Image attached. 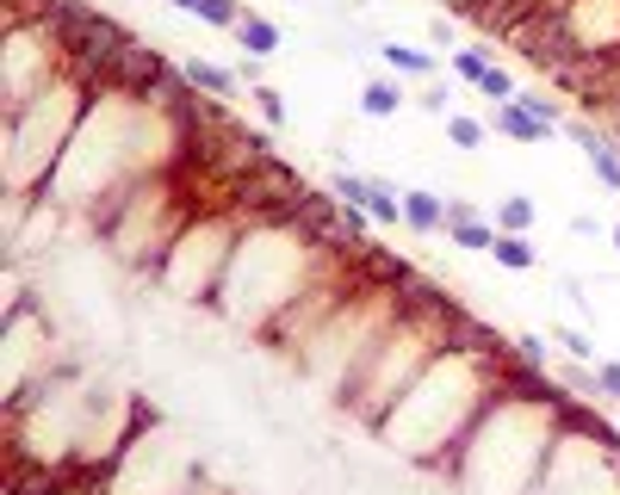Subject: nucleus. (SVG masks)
I'll list each match as a JSON object with an SVG mask.
<instances>
[{
    "instance_id": "nucleus-13",
    "label": "nucleus",
    "mask_w": 620,
    "mask_h": 495,
    "mask_svg": "<svg viewBox=\"0 0 620 495\" xmlns=\"http://www.w3.org/2000/svg\"><path fill=\"white\" fill-rule=\"evenodd\" d=\"M199 20H205V25H217V32H236L242 7H236V0H199Z\"/></svg>"
},
{
    "instance_id": "nucleus-12",
    "label": "nucleus",
    "mask_w": 620,
    "mask_h": 495,
    "mask_svg": "<svg viewBox=\"0 0 620 495\" xmlns=\"http://www.w3.org/2000/svg\"><path fill=\"white\" fill-rule=\"evenodd\" d=\"M367 186H372V180H360V173H348V168H335L330 198H342V205H367Z\"/></svg>"
},
{
    "instance_id": "nucleus-3",
    "label": "nucleus",
    "mask_w": 620,
    "mask_h": 495,
    "mask_svg": "<svg viewBox=\"0 0 620 495\" xmlns=\"http://www.w3.org/2000/svg\"><path fill=\"white\" fill-rule=\"evenodd\" d=\"M564 131H571V143H577V149L589 155V168H596L601 186H615V192H620V155L608 149V143H601V136L589 131V124H571V118H564Z\"/></svg>"
},
{
    "instance_id": "nucleus-10",
    "label": "nucleus",
    "mask_w": 620,
    "mask_h": 495,
    "mask_svg": "<svg viewBox=\"0 0 620 495\" xmlns=\"http://www.w3.org/2000/svg\"><path fill=\"white\" fill-rule=\"evenodd\" d=\"M379 57H385L397 75H434V57H428V50H409V44H379Z\"/></svg>"
},
{
    "instance_id": "nucleus-7",
    "label": "nucleus",
    "mask_w": 620,
    "mask_h": 495,
    "mask_svg": "<svg viewBox=\"0 0 620 495\" xmlns=\"http://www.w3.org/2000/svg\"><path fill=\"white\" fill-rule=\"evenodd\" d=\"M180 75L193 81L199 94H217V99H224V94H236V75H230V69H217V62H199V57H187V62H180Z\"/></svg>"
},
{
    "instance_id": "nucleus-4",
    "label": "nucleus",
    "mask_w": 620,
    "mask_h": 495,
    "mask_svg": "<svg viewBox=\"0 0 620 495\" xmlns=\"http://www.w3.org/2000/svg\"><path fill=\"white\" fill-rule=\"evenodd\" d=\"M236 44H242L254 62H261V57H279V25L261 20V13H242V20H236Z\"/></svg>"
},
{
    "instance_id": "nucleus-1",
    "label": "nucleus",
    "mask_w": 620,
    "mask_h": 495,
    "mask_svg": "<svg viewBox=\"0 0 620 495\" xmlns=\"http://www.w3.org/2000/svg\"><path fill=\"white\" fill-rule=\"evenodd\" d=\"M298 236V229H291ZM286 229H261L230 254L224 267V298H230V316H267L279 304H298V247H291Z\"/></svg>"
},
{
    "instance_id": "nucleus-2",
    "label": "nucleus",
    "mask_w": 620,
    "mask_h": 495,
    "mask_svg": "<svg viewBox=\"0 0 620 495\" xmlns=\"http://www.w3.org/2000/svg\"><path fill=\"white\" fill-rule=\"evenodd\" d=\"M446 236L460 247H472V254H490V247H497V236H490V224L478 217L472 198H446Z\"/></svg>"
},
{
    "instance_id": "nucleus-8",
    "label": "nucleus",
    "mask_w": 620,
    "mask_h": 495,
    "mask_svg": "<svg viewBox=\"0 0 620 495\" xmlns=\"http://www.w3.org/2000/svg\"><path fill=\"white\" fill-rule=\"evenodd\" d=\"M397 106H404L397 81H367V94H360V112L367 118H397Z\"/></svg>"
},
{
    "instance_id": "nucleus-20",
    "label": "nucleus",
    "mask_w": 620,
    "mask_h": 495,
    "mask_svg": "<svg viewBox=\"0 0 620 495\" xmlns=\"http://www.w3.org/2000/svg\"><path fill=\"white\" fill-rule=\"evenodd\" d=\"M446 99H453V94H446L441 81H434V87H428V94H422V99H416V106H422V112H428V118H441V112H446Z\"/></svg>"
},
{
    "instance_id": "nucleus-16",
    "label": "nucleus",
    "mask_w": 620,
    "mask_h": 495,
    "mask_svg": "<svg viewBox=\"0 0 620 495\" xmlns=\"http://www.w3.org/2000/svg\"><path fill=\"white\" fill-rule=\"evenodd\" d=\"M559 347H564V353H571V360H583V365L596 360V341H589L583 328H559Z\"/></svg>"
},
{
    "instance_id": "nucleus-9",
    "label": "nucleus",
    "mask_w": 620,
    "mask_h": 495,
    "mask_svg": "<svg viewBox=\"0 0 620 495\" xmlns=\"http://www.w3.org/2000/svg\"><path fill=\"white\" fill-rule=\"evenodd\" d=\"M497 229H503V236H527V229H534V198L509 192L503 205H497Z\"/></svg>"
},
{
    "instance_id": "nucleus-23",
    "label": "nucleus",
    "mask_w": 620,
    "mask_h": 495,
    "mask_svg": "<svg viewBox=\"0 0 620 495\" xmlns=\"http://www.w3.org/2000/svg\"><path fill=\"white\" fill-rule=\"evenodd\" d=\"M615 254H620V224H615Z\"/></svg>"
},
{
    "instance_id": "nucleus-21",
    "label": "nucleus",
    "mask_w": 620,
    "mask_h": 495,
    "mask_svg": "<svg viewBox=\"0 0 620 495\" xmlns=\"http://www.w3.org/2000/svg\"><path fill=\"white\" fill-rule=\"evenodd\" d=\"M596 378H601V390H608V397H620V365H596Z\"/></svg>"
},
{
    "instance_id": "nucleus-19",
    "label": "nucleus",
    "mask_w": 620,
    "mask_h": 495,
    "mask_svg": "<svg viewBox=\"0 0 620 495\" xmlns=\"http://www.w3.org/2000/svg\"><path fill=\"white\" fill-rule=\"evenodd\" d=\"M254 99H261V118H267V124H286V99L273 94V87H261Z\"/></svg>"
},
{
    "instance_id": "nucleus-6",
    "label": "nucleus",
    "mask_w": 620,
    "mask_h": 495,
    "mask_svg": "<svg viewBox=\"0 0 620 495\" xmlns=\"http://www.w3.org/2000/svg\"><path fill=\"white\" fill-rule=\"evenodd\" d=\"M490 124H497L503 136H515V143H534V136L552 131V124H540V118L527 112V106H515V99H509V106H497V118H490Z\"/></svg>"
},
{
    "instance_id": "nucleus-11",
    "label": "nucleus",
    "mask_w": 620,
    "mask_h": 495,
    "mask_svg": "<svg viewBox=\"0 0 620 495\" xmlns=\"http://www.w3.org/2000/svg\"><path fill=\"white\" fill-rule=\"evenodd\" d=\"M490 254H497L509 273H534V247H527V236H497V247H490Z\"/></svg>"
},
{
    "instance_id": "nucleus-14",
    "label": "nucleus",
    "mask_w": 620,
    "mask_h": 495,
    "mask_svg": "<svg viewBox=\"0 0 620 495\" xmlns=\"http://www.w3.org/2000/svg\"><path fill=\"white\" fill-rule=\"evenodd\" d=\"M446 136H453L460 149H485V124H478V118H446Z\"/></svg>"
},
{
    "instance_id": "nucleus-5",
    "label": "nucleus",
    "mask_w": 620,
    "mask_h": 495,
    "mask_svg": "<svg viewBox=\"0 0 620 495\" xmlns=\"http://www.w3.org/2000/svg\"><path fill=\"white\" fill-rule=\"evenodd\" d=\"M404 224L416 229V236L446 229V198H434V192H404Z\"/></svg>"
},
{
    "instance_id": "nucleus-18",
    "label": "nucleus",
    "mask_w": 620,
    "mask_h": 495,
    "mask_svg": "<svg viewBox=\"0 0 620 495\" xmlns=\"http://www.w3.org/2000/svg\"><path fill=\"white\" fill-rule=\"evenodd\" d=\"M515 360L540 372V365H546V335H522V341H515Z\"/></svg>"
},
{
    "instance_id": "nucleus-15",
    "label": "nucleus",
    "mask_w": 620,
    "mask_h": 495,
    "mask_svg": "<svg viewBox=\"0 0 620 495\" xmlns=\"http://www.w3.org/2000/svg\"><path fill=\"white\" fill-rule=\"evenodd\" d=\"M485 69H490V62L478 57V50H453V75H460V81H472V87H478V81H485Z\"/></svg>"
},
{
    "instance_id": "nucleus-22",
    "label": "nucleus",
    "mask_w": 620,
    "mask_h": 495,
    "mask_svg": "<svg viewBox=\"0 0 620 495\" xmlns=\"http://www.w3.org/2000/svg\"><path fill=\"white\" fill-rule=\"evenodd\" d=\"M168 7H180V13H199V0H168Z\"/></svg>"
},
{
    "instance_id": "nucleus-17",
    "label": "nucleus",
    "mask_w": 620,
    "mask_h": 495,
    "mask_svg": "<svg viewBox=\"0 0 620 495\" xmlns=\"http://www.w3.org/2000/svg\"><path fill=\"white\" fill-rule=\"evenodd\" d=\"M478 94H490L497 106H509V99H515V81H509L503 69H485V81H478Z\"/></svg>"
}]
</instances>
